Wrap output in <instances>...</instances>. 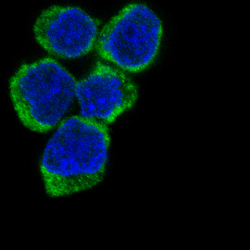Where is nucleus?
Segmentation results:
<instances>
[{
	"mask_svg": "<svg viewBox=\"0 0 250 250\" xmlns=\"http://www.w3.org/2000/svg\"><path fill=\"white\" fill-rule=\"evenodd\" d=\"M110 145L108 125L81 115L64 119L47 142L40 161L47 195L71 196L102 183Z\"/></svg>",
	"mask_w": 250,
	"mask_h": 250,
	"instance_id": "obj_1",
	"label": "nucleus"
},
{
	"mask_svg": "<svg viewBox=\"0 0 250 250\" xmlns=\"http://www.w3.org/2000/svg\"><path fill=\"white\" fill-rule=\"evenodd\" d=\"M76 78L57 60L23 63L9 82L13 109L32 132L46 133L59 124L76 97Z\"/></svg>",
	"mask_w": 250,
	"mask_h": 250,
	"instance_id": "obj_2",
	"label": "nucleus"
},
{
	"mask_svg": "<svg viewBox=\"0 0 250 250\" xmlns=\"http://www.w3.org/2000/svg\"><path fill=\"white\" fill-rule=\"evenodd\" d=\"M162 21L146 4L125 6L100 31V57L131 73L142 71L155 60L163 37Z\"/></svg>",
	"mask_w": 250,
	"mask_h": 250,
	"instance_id": "obj_3",
	"label": "nucleus"
},
{
	"mask_svg": "<svg viewBox=\"0 0 250 250\" xmlns=\"http://www.w3.org/2000/svg\"><path fill=\"white\" fill-rule=\"evenodd\" d=\"M100 23L81 7L53 5L37 18L34 37L43 49L55 57L79 58L96 45Z\"/></svg>",
	"mask_w": 250,
	"mask_h": 250,
	"instance_id": "obj_4",
	"label": "nucleus"
},
{
	"mask_svg": "<svg viewBox=\"0 0 250 250\" xmlns=\"http://www.w3.org/2000/svg\"><path fill=\"white\" fill-rule=\"evenodd\" d=\"M76 97L81 116L108 125L132 107L138 91L123 70L98 62L89 74L78 81Z\"/></svg>",
	"mask_w": 250,
	"mask_h": 250,
	"instance_id": "obj_5",
	"label": "nucleus"
}]
</instances>
